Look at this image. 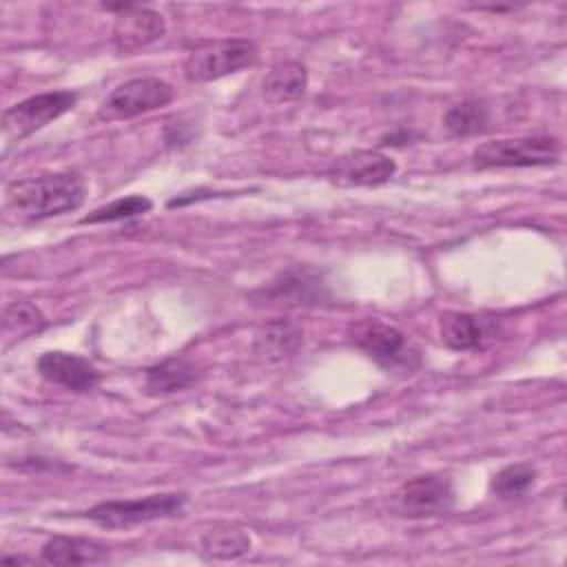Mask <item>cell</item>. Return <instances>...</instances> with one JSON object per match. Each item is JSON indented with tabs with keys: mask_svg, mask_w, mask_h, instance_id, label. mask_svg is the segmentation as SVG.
Wrapping results in <instances>:
<instances>
[{
	"mask_svg": "<svg viewBox=\"0 0 567 567\" xmlns=\"http://www.w3.org/2000/svg\"><path fill=\"white\" fill-rule=\"evenodd\" d=\"M86 182L80 173H42L13 179L4 188V213L20 224H33L82 206Z\"/></svg>",
	"mask_w": 567,
	"mask_h": 567,
	"instance_id": "6da1fadb",
	"label": "cell"
},
{
	"mask_svg": "<svg viewBox=\"0 0 567 567\" xmlns=\"http://www.w3.org/2000/svg\"><path fill=\"white\" fill-rule=\"evenodd\" d=\"M257 55V44L246 38L204 40L188 51L184 78L190 82H213L252 66Z\"/></svg>",
	"mask_w": 567,
	"mask_h": 567,
	"instance_id": "7a4b0ae2",
	"label": "cell"
},
{
	"mask_svg": "<svg viewBox=\"0 0 567 567\" xmlns=\"http://www.w3.org/2000/svg\"><path fill=\"white\" fill-rule=\"evenodd\" d=\"M560 157V142L549 135H529L514 140L485 142L474 148V168H527L549 166Z\"/></svg>",
	"mask_w": 567,
	"mask_h": 567,
	"instance_id": "3957f363",
	"label": "cell"
},
{
	"mask_svg": "<svg viewBox=\"0 0 567 567\" xmlns=\"http://www.w3.org/2000/svg\"><path fill=\"white\" fill-rule=\"evenodd\" d=\"M186 501H188V494L184 492L151 494L133 501H104L86 509L84 516L100 527L120 529V527H133V525L151 523L159 518H171L184 509Z\"/></svg>",
	"mask_w": 567,
	"mask_h": 567,
	"instance_id": "277c9868",
	"label": "cell"
},
{
	"mask_svg": "<svg viewBox=\"0 0 567 567\" xmlns=\"http://www.w3.org/2000/svg\"><path fill=\"white\" fill-rule=\"evenodd\" d=\"M350 341L388 370H414L419 365V350L408 337L381 319H359L348 328Z\"/></svg>",
	"mask_w": 567,
	"mask_h": 567,
	"instance_id": "5b68a950",
	"label": "cell"
},
{
	"mask_svg": "<svg viewBox=\"0 0 567 567\" xmlns=\"http://www.w3.org/2000/svg\"><path fill=\"white\" fill-rule=\"evenodd\" d=\"M78 102L73 91H49L31 95L2 113V133L9 142H22L49 122L71 111Z\"/></svg>",
	"mask_w": 567,
	"mask_h": 567,
	"instance_id": "8992f818",
	"label": "cell"
},
{
	"mask_svg": "<svg viewBox=\"0 0 567 567\" xmlns=\"http://www.w3.org/2000/svg\"><path fill=\"white\" fill-rule=\"evenodd\" d=\"M452 481L443 474H423L405 481L394 494V509L408 518H434L454 507Z\"/></svg>",
	"mask_w": 567,
	"mask_h": 567,
	"instance_id": "52a82bcc",
	"label": "cell"
},
{
	"mask_svg": "<svg viewBox=\"0 0 567 567\" xmlns=\"http://www.w3.org/2000/svg\"><path fill=\"white\" fill-rule=\"evenodd\" d=\"M104 11H117L115 24H113V44L117 53H135L155 40H159L166 33V22L162 13L133 4V2H120V4H102Z\"/></svg>",
	"mask_w": 567,
	"mask_h": 567,
	"instance_id": "ba28073f",
	"label": "cell"
},
{
	"mask_svg": "<svg viewBox=\"0 0 567 567\" xmlns=\"http://www.w3.org/2000/svg\"><path fill=\"white\" fill-rule=\"evenodd\" d=\"M173 100V89L159 78H133L115 86L106 102L104 111L109 117H135L166 106Z\"/></svg>",
	"mask_w": 567,
	"mask_h": 567,
	"instance_id": "9c48e42d",
	"label": "cell"
},
{
	"mask_svg": "<svg viewBox=\"0 0 567 567\" xmlns=\"http://www.w3.org/2000/svg\"><path fill=\"white\" fill-rule=\"evenodd\" d=\"M396 173V162L379 151H350L328 168V179L341 188L381 186Z\"/></svg>",
	"mask_w": 567,
	"mask_h": 567,
	"instance_id": "30bf717a",
	"label": "cell"
},
{
	"mask_svg": "<svg viewBox=\"0 0 567 567\" xmlns=\"http://www.w3.org/2000/svg\"><path fill=\"white\" fill-rule=\"evenodd\" d=\"M38 372L49 383L71 392H91L100 385V372L89 359L62 350L44 352L38 359Z\"/></svg>",
	"mask_w": 567,
	"mask_h": 567,
	"instance_id": "8fae6325",
	"label": "cell"
},
{
	"mask_svg": "<svg viewBox=\"0 0 567 567\" xmlns=\"http://www.w3.org/2000/svg\"><path fill=\"white\" fill-rule=\"evenodd\" d=\"M441 339L452 350H476L485 348L501 332L498 323L489 317L470 312H445L441 315Z\"/></svg>",
	"mask_w": 567,
	"mask_h": 567,
	"instance_id": "7c38bea8",
	"label": "cell"
},
{
	"mask_svg": "<svg viewBox=\"0 0 567 567\" xmlns=\"http://www.w3.org/2000/svg\"><path fill=\"white\" fill-rule=\"evenodd\" d=\"M268 299L290 303V306H317L323 299H330L326 284L319 279L317 272L306 268H292L284 272L266 292Z\"/></svg>",
	"mask_w": 567,
	"mask_h": 567,
	"instance_id": "4fadbf2b",
	"label": "cell"
},
{
	"mask_svg": "<svg viewBox=\"0 0 567 567\" xmlns=\"http://www.w3.org/2000/svg\"><path fill=\"white\" fill-rule=\"evenodd\" d=\"M303 343V332L292 321H270L257 334L252 343V354L261 363H281L290 359Z\"/></svg>",
	"mask_w": 567,
	"mask_h": 567,
	"instance_id": "5bb4252c",
	"label": "cell"
},
{
	"mask_svg": "<svg viewBox=\"0 0 567 567\" xmlns=\"http://www.w3.org/2000/svg\"><path fill=\"white\" fill-rule=\"evenodd\" d=\"M109 558V547L93 538L53 536L42 545V560L49 565H100Z\"/></svg>",
	"mask_w": 567,
	"mask_h": 567,
	"instance_id": "9a60e30c",
	"label": "cell"
},
{
	"mask_svg": "<svg viewBox=\"0 0 567 567\" xmlns=\"http://www.w3.org/2000/svg\"><path fill=\"white\" fill-rule=\"evenodd\" d=\"M308 89V71L297 60L277 62L264 78L261 93L270 104H286L303 97Z\"/></svg>",
	"mask_w": 567,
	"mask_h": 567,
	"instance_id": "2e32d148",
	"label": "cell"
},
{
	"mask_svg": "<svg viewBox=\"0 0 567 567\" xmlns=\"http://www.w3.org/2000/svg\"><path fill=\"white\" fill-rule=\"evenodd\" d=\"M197 381V368L184 357H171L146 370L148 394H173L190 388Z\"/></svg>",
	"mask_w": 567,
	"mask_h": 567,
	"instance_id": "e0dca14e",
	"label": "cell"
},
{
	"mask_svg": "<svg viewBox=\"0 0 567 567\" xmlns=\"http://www.w3.org/2000/svg\"><path fill=\"white\" fill-rule=\"evenodd\" d=\"M250 551V536L230 523L213 525L202 534V556L208 560H235Z\"/></svg>",
	"mask_w": 567,
	"mask_h": 567,
	"instance_id": "ac0fdd59",
	"label": "cell"
},
{
	"mask_svg": "<svg viewBox=\"0 0 567 567\" xmlns=\"http://www.w3.org/2000/svg\"><path fill=\"white\" fill-rule=\"evenodd\" d=\"M489 124V106L483 100H463L447 109L443 126L452 137H470L483 133Z\"/></svg>",
	"mask_w": 567,
	"mask_h": 567,
	"instance_id": "d6986e66",
	"label": "cell"
},
{
	"mask_svg": "<svg viewBox=\"0 0 567 567\" xmlns=\"http://www.w3.org/2000/svg\"><path fill=\"white\" fill-rule=\"evenodd\" d=\"M536 476H538V472L529 463H514V465H507V467H503L501 472H496L492 476L489 489L498 498H518L529 487H534Z\"/></svg>",
	"mask_w": 567,
	"mask_h": 567,
	"instance_id": "ffe728a7",
	"label": "cell"
},
{
	"mask_svg": "<svg viewBox=\"0 0 567 567\" xmlns=\"http://www.w3.org/2000/svg\"><path fill=\"white\" fill-rule=\"evenodd\" d=\"M153 208V202L148 197L142 195H128V197H120L106 206L95 208L91 215L82 217V224H106V221H122V219H131V217H140L146 215Z\"/></svg>",
	"mask_w": 567,
	"mask_h": 567,
	"instance_id": "44dd1931",
	"label": "cell"
},
{
	"mask_svg": "<svg viewBox=\"0 0 567 567\" xmlns=\"http://www.w3.org/2000/svg\"><path fill=\"white\" fill-rule=\"evenodd\" d=\"M42 326H44L42 312L33 303H29V301H13L2 312V330H4V334L16 332L18 339H20L22 334L40 330Z\"/></svg>",
	"mask_w": 567,
	"mask_h": 567,
	"instance_id": "7402d4cb",
	"label": "cell"
}]
</instances>
